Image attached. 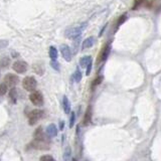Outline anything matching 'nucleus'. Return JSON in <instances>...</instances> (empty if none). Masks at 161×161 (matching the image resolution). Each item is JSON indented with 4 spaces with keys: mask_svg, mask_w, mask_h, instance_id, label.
Returning a JSON list of instances; mask_svg holds the SVG:
<instances>
[{
    "mask_svg": "<svg viewBox=\"0 0 161 161\" xmlns=\"http://www.w3.org/2000/svg\"><path fill=\"white\" fill-rule=\"evenodd\" d=\"M92 56L91 55H86V56H83L82 59L80 60V65L82 68H87L88 65L90 63H92Z\"/></svg>",
    "mask_w": 161,
    "mask_h": 161,
    "instance_id": "obj_16",
    "label": "nucleus"
},
{
    "mask_svg": "<svg viewBox=\"0 0 161 161\" xmlns=\"http://www.w3.org/2000/svg\"><path fill=\"white\" fill-rule=\"evenodd\" d=\"M102 82H103V75H98V77L95 79L92 83V90H94L96 87H98Z\"/></svg>",
    "mask_w": 161,
    "mask_h": 161,
    "instance_id": "obj_22",
    "label": "nucleus"
},
{
    "mask_svg": "<svg viewBox=\"0 0 161 161\" xmlns=\"http://www.w3.org/2000/svg\"><path fill=\"white\" fill-rule=\"evenodd\" d=\"M18 82H19V78L14 74H7L4 77V83L7 85V87L14 88L18 84Z\"/></svg>",
    "mask_w": 161,
    "mask_h": 161,
    "instance_id": "obj_8",
    "label": "nucleus"
},
{
    "mask_svg": "<svg viewBox=\"0 0 161 161\" xmlns=\"http://www.w3.org/2000/svg\"><path fill=\"white\" fill-rule=\"evenodd\" d=\"M58 127L55 126V124H54V123H51V124H49V126H47L46 128V134L49 137H56L58 136Z\"/></svg>",
    "mask_w": 161,
    "mask_h": 161,
    "instance_id": "obj_11",
    "label": "nucleus"
},
{
    "mask_svg": "<svg viewBox=\"0 0 161 161\" xmlns=\"http://www.w3.org/2000/svg\"><path fill=\"white\" fill-rule=\"evenodd\" d=\"M34 70L39 75H42L44 74V65L42 63H36L34 64Z\"/></svg>",
    "mask_w": 161,
    "mask_h": 161,
    "instance_id": "obj_15",
    "label": "nucleus"
},
{
    "mask_svg": "<svg viewBox=\"0 0 161 161\" xmlns=\"http://www.w3.org/2000/svg\"><path fill=\"white\" fill-rule=\"evenodd\" d=\"M84 26H75V27H70L65 31V36L69 39H77L82 34Z\"/></svg>",
    "mask_w": 161,
    "mask_h": 161,
    "instance_id": "obj_2",
    "label": "nucleus"
},
{
    "mask_svg": "<svg viewBox=\"0 0 161 161\" xmlns=\"http://www.w3.org/2000/svg\"><path fill=\"white\" fill-rule=\"evenodd\" d=\"M82 78H83V75H82V72L80 70V69L78 68L75 70V72L74 74V80L75 83H80V80H82Z\"/></svg>",
    "mask_w": 161,
    "mask_h": 161,
    "instance_id": "obj_21",
    "label": "nucleus"
},
{
    "mask_svg": "<svg viewBox=\"0 0 161 161\" xmlns=\"http://www.w3.org/2000/svg\"><path fill=\"white\" fill-rule=\"evenodd\" d=\"M72 161H78V160L75 159V158H73V159H72Z\"/></svg>",
    "mask_w": 161,
    "mask_h": 161,
    "instance_id": "obj_32",
    "label": "nucleus"
},
{
    "mask_svg": "<svg viewBox=\"0 0 161 161\" xmlns=\"http://www.w3.org/2000/svg\"><path fill=\"white\" fill-rule=\"evenodd\" d=\"M8 91V87L5 83H1L0 84V96H3L5 95Z\"/></svg>",
    "mask_w": 161,
    "mask_h": 161,
    "instance_id": "obj_24",
    "label": "nucleus"
},
{
    "mask_svg": "<svg viewBox=\"0 0 161 161\" xmlns=\"http://www.w3.org/2000/svg\"><path fill=\"white\" fill-rule=\"evenodd\" d=\"M60 54L63 55V58L65 59V60L67 61H70L73 59V53H72V49L67 44H61L60 47Z\"/></svg>",
    "mask_w": 161,
    "mask_h": 161,
    "instance_id": "obj_9",
    "label": "nucleus"
},
{
    "mask_svg": "<svg viewBox=\"0 0 161 161\" xmlns=\"http://www.w3.org/2000/svg\"><path fill=\"white\" fill-rule=\"evenodd\" d=\"M95 44V37L94 36H89L87 37L86 39L83 41L82 44V49H90V47H92Z\"/></svg>",
    "mask_w": 161,
    "mask_h": 161,
    "instance_id": "obj_12",
    "label": "nucleus"
},
{
    "mask_svg": "<svg viewBox=\"0 0 161 161\" xmlns=\"http://www.w3.org/2000/svg\"><path fill=\"white\" fill-rule=\"evenodd\" d=\"M9 99H10L13 104H16L17 99H18V94H17V90L15 88L10 89V92H9Z\"/></svg>",
    "mask_w": 161,
    "mask_h": 161,
    "instance_id": "obj_18",
    "label": "nucleus"
},
{
    "mask_svg": "<svg viewBox=\"0 0 161 161\" xmlns=\"http://www.w3.org/2000/svg\"><path fill=\"white\" fill-rule=\"evenodd\" d=\"M63 107H64V111L65 114H70V103L67 96H64V98H63Z\"/></svg>",
    "mask_w": 161,
    "mask_h": 161,
    "instance_id": "obj_17",
    "label": "nucleus"
},
{
    "mask_svg": "<svg viewBox=\"0 0 161 161\" xmlns=\"http://www.w3.org/2000/svg\"><path fill=\"white\" fill-rule=\"evenodd\" d=\"M29 100L36 107H41L44 105V95L40 91H34L29 95Z\"/></svg>",
    "mask_w": 161,
    "mask_h": 161,
    "instance_id": "obj_4",
    "label": "nucleus"
},
{
    "mask_svg": "<svg viewBox=\"0 0 161 161\" xmlns=\"http://www.w3.org/2000/svg\"><path fill=\"white\" fill-rule=\"evenodd\" d=\"M92 67H93V61H92V63H90V64L88 65V67L86 68V69H87V70H86V75H90V74H91Z\"/></svg>",
    "mask_w": 161,
    "mask_h": 161,
    "instance_id": "obj_29",
    "label": "nucleus"
},
{
    "mask_svg": "<svg viewBox=\"0 0 161 161\" xmlns=\"http://www.w3.org/2000/svg\"><path fill=\"white\" fill-rule=\"evenodd\" d=\"M111 49H112V46H111L110 42L104 45V47L100 51V55H98V60H97V64L98 65L101 64V63H104V61L107 60L109 55H110V53H111Z\"/></svg>",
    "mask_w": 161,
    "mask_h": 161,
    "instance_id": "obj_6",
    "label": "nucleus"
},
{
    "mask_svg": "<svg viewBox=\"0 0 161 161\" xmlns=\"http://www.w3.org/2000/svg\"><path fill=\"white\" fill-rule=\"evenodd\" d=\"M142 2H143V0H134V5L132 7V9H133V10H136V9L142 4Z\"/></svg>",
    "mask_w": 161,
    "mask_h": 161,
    "instance_id": "obj_28",
    "label": "nucleus"
},
{
    "mask_svg": "<svg viewBox=\"0 0 161 161\" xmlns=\"http://www.w3.org/2000/svg\"><path fill=\"white\" fill-rule=\"evenodd\" d=\"M44 116V112L42 110H32L29 114H28V123H29V125L34 126Z\"/></svg>",
    "mask_w": 161,
    "mask_h": 161,
    "instance_id": "obj_3",
    "label": "nucleus"
},
{
    "mask_svg": "<svg viewBox=\"0 0 161 161\" xmlns=\"http://www.w3.org/2000/svg\"><path fill=\"white\" fill-rule=\"evenodd\" d=\"M12 69L14 72H16L17 74H24V73H26V70L28 69V64L24 60H18L13 63Z\"/></svg>",
    "mask_w": 161,
    "mask_h": 161,
    "instance_id": "obj_7",
    "label": "nucleus"
},
{
    "mask_svg": "<svg viewBox=\"0 0 161 161\" xmlns=\"http://www.w3.org/2000/svg\"><path fill=\"white\" fill-rule=\"evenodd\" d=\"M92 116H93V110H92V106L90 105V106H88L86 112H85V116L83 119L84 126H88L90 123L92 122Z\"/></svg>",
    "mask_w": 161,
    "mask_h": 161,
    "instance_id": "obj_10",
    "label": "nucleus"
},
{
    "mask_svg": "<svg viewBox=\"0 0 161 161\" xmlns=\"http://www.w3.org/2000/svg\"><path fill=\"white\" fill-rule=\"evenodd\" d=\"M8 45V40H0V49H4Z\"/></svg>",
    "mask_w": 161,
    "mask_h": 161,
    "instance_id": "obj_30",
    "label": "nucleus"
},
{
    "mask_svg": "<svg viewBox=\"0 0 161 161\" xmlns=\"http://www.w3.org/2000/svg\"><path fill=\"white\" fill-rule=\"evenodd\" d=\"M126 20H127V14H122V15H121L119 18H118V20H117V22H116V30H117L118 28H119Z\"/></svg>",
    "mask_w": 161,
    "mask_h": 161,
    "instance_id": "obj_20",
    "label": "nucleus"
},
{
    "mask_svg": "<svg viewBox=\"0 0 161 161\" xmlns=\"http://www.w3.org/2000/svg\"><path fill=\"white\" fill-rule=\"evenodd\" d=\"M31 147L36 149V150L46 151V150H49L50 144L49 143V140H37V139H34V141L31 142Z\"/></svg>",
    "mask_w": 161,
    "mask_h": 161,
    "instance_id": "obj_5",
    "label": "nucleus"
},
{
    "mask_svg": "<svg viewBox=\"0 0 161 161\" xmlns=\"http://www.w3.org/2000/svg\"><path fill=\"white\" fill-rule=\"evenodd\" d=\"M64 127H65V122L64 121H60V130H64Z\"/></svg>",
    "mask_w": 161,
    "mask_h": 161,
    "instance_id": "obj_31",
    "label": "nucleus"
},
{
    "mask_svg": "<svg viewBox=\"0 0 161 161\" xmlns=\"http://www.w3.org/2000/svg\"><path fill=\"white\" fill-rule=\"evenodd\" d=\"M40 161H55V159L50 155H42L40 157Z\"/></svg>",
    "mask_w": 161,
    "mask_h": 161,
    "instance_id": "obj_27",
    "label": "nucleus"
},
{
    "mask_svg": "<svg viewBox=\"0 0 161 161\" xmlns=\"http://www.w3.org/2000/svg\"><path fill=\"white\" fill-rule=\"evenodd\" d=\"M22 87L27 92H34L36 90L37 80L34 77H32V75H28V77H25L24 79H23Z\"/></svg>",
    "mask_w": 161,
    "mask_h": 161,
    "instance_id": "obj_1",
    "label": "nucleus"
},
{
    "mask_svg": "<svg viewBox=\"0 0 161 161\" xmlns=\"http://www.w3.org/2000/svg\"><path fill=\"white\" fill-rule=\"evenodd\" d=\"M34 139L37 140H47L46 136L44 133V130H42V127H37L36 130L34 131Z\"/></svg>",
    "mask_w": 161,
    "mask_h": 161,
    "instance_id": "obj_13",
    "label": "nucleus"
},
{
    "mask_svg": "<svg viewBox=\"0 0 161 161\" xmlns=\"http://www.w3.org/2000/svg\"><path fill=\"white\" fill-rule=\"evenodd\" d=\"M10 58L9 56H3L0 59V70L7 69L10 65Z\"/></svg>",
    "mask_w": 161,
    "mask_h": 161,
    "instance_id": "obj_14",
    "label": "nucleus"
},
{
    "mask_svg": "<svg viewBox=\"0 0 161 161\" xmlns=\"http://www.w3.org/2000/svg\"><path fill=\"white\" fill-rule=\"evenodd\" d=\"M75 112H70V128H73L75 125Z\"/></svg>",
    "mask_w": 161,
    "mask_h": 161,
    "instance_id": "obj_25",
    "label": "nucleus"
},
{
    "mask_svg": "<svg viewBox=\"0 0 161 161\" xmlns=\"http://www.w3.org/2000/svg\"><path fill=\"white\" fill-rule=\"evenodd\" d=\"M50 65H51V68H53L54 70H60V64H59V61L58 60H51L50 61Z\"/></svg>",
    "mask_w": 161,
    "mask_h": 161,
    "instance_id": "obj_26",
    "label": "nucleus"
},
{
    "mask_svg": "<svg viewBox=\"0 0 161 161\" xmlns=\"http://www.w3.org/2000/svg\"><path fill=\"white\" fill-rule=\"evenodd\" d=\"M70 154H72V150H70V147L68 146L67 148L65 150V153H64V160L65 161H69L70 158Z\"/></svg>",
    "mask_w": 161,
    "mask_h": 161,
    "instance_id": "obj_23",
    "label": "nucleus"
},
{
    "mask_svg": "<svg viewBox=\"0 0 161 161\" xmlns=\"http://www.w3.org/2000/svg\"><path fill=\"white\" fill-rule=\"evenodd\" d=\"M49 55L51 60H56L58 59V55H59V53H58V49H56V47L55 46H50L49 49Z\"/></svg>",
    "mask_w": 161,
    "mask_h": 161,
    "instance_id": "obj_19",
    "label": "nucleus"
}]
</instances>
